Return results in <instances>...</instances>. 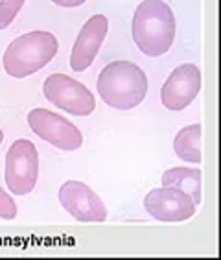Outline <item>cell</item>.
Wrapping results in <instances>:
<instances>
[{"label":"cell","mask_w":221,"mask_h":260,"mask_svg":"<svg viewBox=\"0 0 221 260\" xmlns=\"http://www.w3.org/2000/svg\"><path fill=\"white\" fill-rule=\"evenodd\" d=\"M52 2L61 6V8H78V6L85 4L87 0H52Z\"/></svg>","instance_id":"15"},{"label":"cell","mask_w":221,"mask_h":260,"mask_svg":"<svg viewBox=\"0 0 221 260\" xmlns=\"http://www.w3.org/2000/svg\"><path fill=\"white\" fill-rule=\"evenodd\" d=\"M98 92L109 107L135 109L148 94L146 72L131 61H113L98 76Z\"/></svg>","instance_id":"2"},{"label":"cell","mask_w":221,"mask_h":260,"mask_svg":"<svg viewBox=\"0 0 221 260\" xmlns=\"http://www.w3.org/2000/svg\"><path fill=\"white\" fill-rule=\"evenodd\" d=\"M144 209L155 220L175 223V221L190 220L192 216L196 214L197 205L185 192L170 188V186H162V188H153L146 196Z\"/></svg>","instance_id":"8"},{"label":"cell","mask_w":221,"mask_h":260,"mask_svg":"<svg viewBox=\"0 0 221 260\" xmlns=\"http://www.w3.org/2000/svg\"><path fill=\"white\" fill-rule=\"evenodd\" d=\"M173 150L177 157L190 165L201 162V125L192 124L182 127L173 140Z\"/></svg>","instance_id":"12"},{"label":"cell","mask_w":221,"mask_h":260,"mask_svg":"<svg viewBox=\"0 0 221 260\" xmlns=\"http://www.w3.org/2000/svg\"><path fill=\"white\" fill-rule=\"evenodd\" d=\"M162 186H170L185 192L194 200L196 205L201 203V172L197 168L177 166L162 174Z\"/></svg>","instance_id":"11"},{"label":"cell","mask_w":221,"mask_h":260,"mask_svg":"<svg viewBox=\"0 0 221 260\" xmlns=\"http://www.w3.org/2000/svg\"><path fill=\"white\" fill-rule=\"evenodd\" d=\"M26 0H0V30H6L15 20Z\"/></svg>","instance_id":"13"},{"label":"cell","mask_w":221,"mask_h":260,"mask_svg":"<svg viewBox=\"0 0 221 260\" xmlns=\"http://www.w3.org/2000/svg\"><path fill=\"white\" fill-rule=\"evenodd\" d=\"M0 218L2 220H13V218H17L15 201L2 186H0Z\"/></svg>","instance_id":"14"},{"label":"cell","mask_w":221,"mask_h":260,"mask_svg":"<svg viewBox=\"0 0 221 260\" xmlns=\"http://www.w3.org/2000/svg\"><path fill=\"white\" fill-rule=\"evenodd\" d=\"M59 50V43L50 31H28L10 43L2 63L4 70L13 78H26L45 69Z\"/></svg>","instance_id":"3"},{"label":"cell","mask_w":221,"mask_h":260,"mask_svg":"<svg viewBox=\"0 0 221 260\" xmlns=\"http://www.w3.org/2000/svg\"><path fill=\"white\" fill-rule=\"evenodd\" d=\"M6 185L11 194L28 196L39 179V153L28 139H19L10 146L6 155Z\"/></svg>","instance_id":"4"},{"label":"cell","mask_w":221,"mask_h":260,"mask_svg":"<svg viewBox=\"0 0 221 260\" xmlns=\"http://www.w3.org/2000/svg\"><path fill=\"white\" fill-rule=\"evenodd\" d=\"M28 124L37 137L63 151L80 150L83 144L81 131L70 120H66L65 116L48 109H43V107L31 109L28 113Z\"/></svg>","instance_id":"6"},{"label":"cell","mask_w":221,"mask_h":260,"mask_svg":"<svg viewBox=\"0 0 221 260\" xmlns=\"http://www.w3.org/2000/svg\"><path fill=\"white\" fill-rule=\"evenodd\" d=\"M107 30H109V20L105 15H94L83 24L70 54V67L74 72H83L94 63L100 46L103 45Z\"/></svg>","instance_id":"10"},{"label":"cell","mask_w":221,"mask_h":260,"mask_svg":"<svg viewBox=\"0 0 221 260\" xmlns=\"http://www.w3.org/2000/svg\"><path fill=\"white\" fill-rule=\"evenodd\" d=\"M59 201L63 209L74 220L87 221V223H98L107 220V209L103 201L91 186H87L81 181H66L59 188Z\"/></svg>","instance_id":"7"},{"label":"cell","mask_w":221,"mask_h":260,"mask_svg":"<svg viewBox=\"0 0 221 260\" xmlns=\"http://www.w3.org/2000/svg\"><path fill=\"white\" fill-rule=\"evenodd\" d=\"M2 140H4V133H2V129H0V144H2Z\"/></svg>","instance_id":"16"},{"label":"cell","mask_w":221,"mask_h":260,"mask_svg":"<svg viewBox=\"0 0 221 260\" xmlns=\"http://www.w3.org/2000/svg\"><path fill=\"white\" fill-rule=\"evenodd\" d=\"M43 92L52 105L74 116H89L94 111V94L83 83L66 74H52L43 83Z\"/></svg>","instance_id":"5"},{"label":"cell","mask_w":221,"mask_h":260,"mask_svg":"<svg viewBox=\"0 0 221 260\" xmlns=\"http://www.w3.org/2000/svg\"><path fill=\"white\" fill-rule=\"evenodd\" d=\"M201 90V70L194 63H185L171 70L161 90L162 105L170 111H182L196 100Z\"/></svg>","instance_id":"9"},{"label":"cell","mask_w":221,"mask_h":260,"mask_svg":"<svg viewBox=\"0 0 221 260\" xmlns=\"http://www.w3.org/2000/svg\"><path fill=\"white\" fill-rule=\"evenodd\" d=\"M175 39V15L162 0H144L133 15V41L142 54L159 57Z\"/></svg>","instance_id":"1"}]
</instances>
